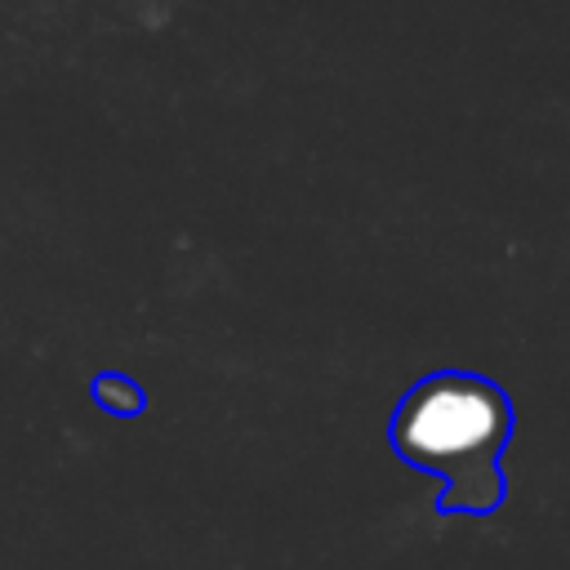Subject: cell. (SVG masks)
<instances>
[{
  "label": "cell",
  "mask_w": 570,
  "mask_h": 570,
  "mask_svg": "<svg viewBox=\"0 0 570 570\" xmlns=\"http://www.w3.org/2000/svg\"><path fill=\"white\" fill-rule=\"evenodd\" d=\"M387 441L410 468L436 472L445 481L436 512L485 517L503 508L508 481L499 459L512 441V401L499 383L468 370L419 379L401 396Z\"/></svg>",
  "instance_id": "obj_1"
},
{
  "label": "cell",
  "mask_w": 570,
  "mask_h": 570,
  "mask_svg": "<svg viewBox=\"0 0 570 570\" xmlns=\"http://www.w3.org/2000/svg\"><path fill=\"white\" fill-rule=\"evenodd\" d=\"M89 392H94V405H98V410L120 414V419H134V414L147 410V392H142V383H134L129 374H111V370H107V374H94Z\"/></svg>",
  "instance_id": "obj_2"
}]
</instances>
